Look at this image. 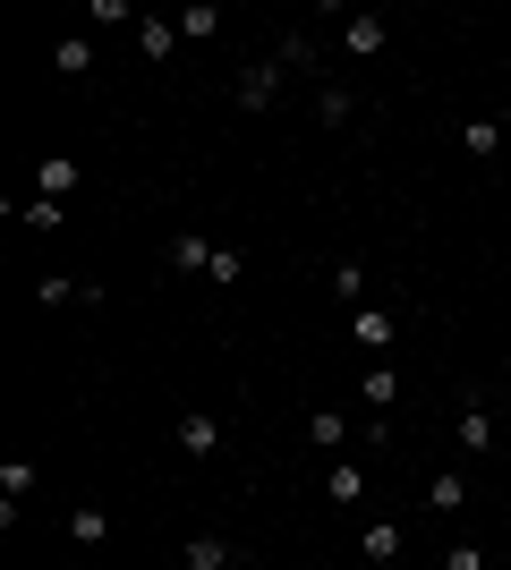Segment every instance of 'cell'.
Wrapping results in <instances>:
<instances>
[{
  "label": "cell",
  "mask_w": 511,
  "mask_h": 570,
  "mask_svg": "<svg viewBox=\"0 0 511 570\" xmlns=\"http://www.w3.org/2000/svg\"><path fill=\"white\" fill-rule=\"evenodd\" d=\"M282 86H291V77L273 69V51H265V60H247V69H239V86H230V102H239L247 119H265L273 102H282Z\"/></svg>",
  "instance_id": "6da1fadb"
},
{
  "label": "cell",
  "mask_w": 511,
  "mask_h": 570,
  "mask_svg": "<svg viewBox=\"0 0 511 570\" xmlns=\"http://www.w3.org/2000/svg\"><path fill=\"white\" fill-rule=\"evenodd\" d=\"M452 443H461L469 469H478V460H494V443H503V434H494V409H487V401H461V417H452Z\"/></svg>",
  "instance_id": "7a4b0ae2"
},
{
  "label": "cell",
  "mask_w": 511,
  "mask_h": 570,
  "mask_svg": "<svg viewBox=\"0 0 511 570\" xmlns=\"http://www.w3.org/2000/svg\"><path fill=\"white\" fill-rule=\"evenodd\" d=\"M350 333H358V357H392V341H401V315L366 298V307H350Z\"/></svg>",
  "instance_id": "3957f363"
},
{
  "label": "cell",
  "mask_w": 511,
  "mask_h": 570,
  "mask_svg": "<svg viewBox=\"0 0 511 570\" xmlns=\"http://www.w3.org/2000/svg\"><path fill=\"white\" fill-rule=\"evenodd\" d=\"M170 443H179V460H214L222 452V417L214 409H188V417L170 426Z\"/></svg>",
  "instance_id": "277c9868"
},
{
  "label": "cell",
  "mask_w": 511,
  "mask_h": 570,
  "mask_svg": "<svg viewBox=\"0 0 511 570\" xmlns=\"http://www.w3.org/2000/svg\"><path fill=\"white\" fill-rule=\"evenodd\" d=\"M179 570H239V546L222 528H196L188 546H179Z\"/></svg>",
  "instance_id": "5b68a950"
},
{
  "label": "cell",
  "mask_w": 511,
  "mask_h": 570,
  "mask_svg": "<svg viewBox=\"0 0 511 570\" xmlns=\"http://www.w3.org/2000/svg\"><path fill=\"white\" fill-rule=\"evenodd\" d=\"M384 43H392V26L375 18V9H358V18H341V51H350V60H375Z\"/></svg>",
  "instance_id": "8992f818"
},
{
  "label": "cell",
  "mask_w": 511,
  "mask_h": 570,
  "mask_svg": "<svg viewBox=\"0 0 511 570\" xmlns=\"http://www.w3.org/2000/svg\"><path fill=\"white\" fill-rule=\"evenodd\" d=\"M358 401H366V409H375V417H384V409H392V401H401V375H392L384 357H366V366H358Z\"/></svg>",
  "instance_id": "52a82bcc"
},
{
  "label": "cell",
  "mask_w": 511,
  "mask_h": 570,
  "mask_svg": "<svg viewBox=\"0 0 511 570\" xmlns=\"http://www.w3.org/2000/svg\"><path fill=\"white\" fill-rule=\"evenodd\" d=\"M128 43L146 51V60H170V51H179V18H154V9H146V18H137V35H128Z\"/></svg>",
  "instance_id": "ba28073f"
},
{
  "label": "cell",
  "mask_w": 511,
  "mask_h": 570,
  "mask_svg": "<svg viewBox=\"0 0 511 570\" xmlns=\"http://www.w3.org/2000/svg\"><path fill=\"white\" fill-rule=\"evenodd\" d=\"M69 546H86V553L111 546V511H102V502H77L69 511Z\"/></svg>",
  "instance_id": "9c48e42d"
},
{
  "label": "cell",
  "mask_w": 511,
  "mask_h": 570,
  "mask_svg": "<svg viewBox=\"0 0 511 570\" xmlns=\"http://www.w3.org/2000/svg\"><path fill=\"white\" fill-rule=\"evenodd\" d=\"M307 443H316V452H350V443H358V434H350V417H341V409H316V417H307Z\"/></svg>",
  "instance_id": "30bf717a"
},
{
  "label": "cell",
  "mask_w": 511,
  "mask_h": 570,
  "mask_svg": "<svg viewBox=\"0 0 511 570\" xmlns=\"http://www.w3.org/2000/svg\"><path fill=\"white\" fill-rule=\"evenodd\" d=\"M426 511H469V469H435L426 476Z\"/></svg>",
  "instance_id": "8fae6325"
},
{
  "label": "cell",
  "mask_w": 511,
  "mask_h": 570,
  "mask_svg": "<svg viewBox=\"0 0 511 570\" xmlns=\"http://www.w3.org/2000/svg\"><path fill=\"white\" fill-rule=\"evenodd\" d=\"M273 69H282V77H316V43H307V35L291 26V35L273 43Z\"/></svg>",
  "instance_id": "7c38bea8"
},
{
  "label": "cell",
  "mask_w": 511,
  "mask_h": 570,
  "mask_svg": "<svg viewBox=\"0 0 511 570\" xmlns=\"http://www.w3.org/2000/svg\"><path fill=\"white\" fill-rule=\"evenodd\" d=\"M358 553H366V562H401V520H366L358 528Z\"/></svg>",
  "instance_id": "4fadbf2b"
},
{
  "label": "cell",
  "mask_w": 511,
  "mask_h": 570,
  "mask_svg": "<svg viewBox=\"0 0 511 570\" xmlns=\"http://www.w3.org/2000/svg\"><path fill=\"white\" fill-rule=\"evenodd\" d=\"M324 494H333V502H366V469H358L350 452H341L333 469H324Z\"/></svg>",
  "instance_id": "5bb4252c"
},
{
  "label": "cell",
  "mask_w": 511,
  "mask_h": 570,
  "mask_svg": "<svg viewBox=\"0 0 511 570\" xmlns=\"http://www.w3.org/2000/svg\"><path fill=\"white\" fill-rule=\"evenodd\" d=\"M51 69H60V77H95V35H60Z\"/></svg>",
  "instance_id": "9a60e30c"
},
{
  "label": "cell",
  "mask_w": 511,
  "mask_h": 570,
  "mask_svg": "<svg viewBox=\"0 0 511 570\" xmlns=\"http://www.w3.org/2000/svg\"><path fill=\"white\" fill-rule=\"evenodd\" d=\"M205 264H214V238H205V230H179V238H170V273H205Z\"/></svg>",
  "instance_id": "2e32d148"
},
{
  "label": "cell",
  "mask_w": 511,
  "mask_h": 570,
  "mask_svg": "<svg viewBox=\"0 0 511 570\" xmlns=\"http://www.w3.org/2000/svg\"><path fill=\"white\" fill-rule=\"evenodd\" d=\"M77 179H86L77 163H35V196H60V205H69V196H77Z\"/></svg>",
  "instance_id": "e0dca14e"
},
{
  "label": "cell",
  "mask_w": 511,
  "mask_h": 570,
  "mask_svg": "<svg viewBox=\"0 0 511 570\" xmlns=\"http://www.w3.org/2000/svg\"><path fill=\"white\" fill-rule=\"evenodd\" d=\"M35 307H86V282H69V273H43V282H35Z\"/></svg>",
  "instance_id": "ac0fdd59"
},
{
  "label": "cell",
  "mask_w": 511,
  "mask_h": 570,
  "mask_svg": "<svg viewBox=\"0 0 511 570\" xmlns=\"http://www.w3.org/2000/svg\"><path fill=\"white\" fill-rule=\"evenodd\" d=\"M35 485H43V469H35V460H0V502H26Z\"/></svg>",
  "instance_id": "d6986e66"
},
{
  "label": "cell",
  "mask_w": 511,
  "mask_h": 570,
  "mask_svg": "<svg viewBox=\"0 0 511 570\" xmlns=\"http://www.w3.org/2000/svg\"><path fill=\"white\" fill-rule=\"evenodd\" d=\"M350 111H358L350 86H316V119H324V128H350Z\"/></svg>",
  "instance_id": "ffe728a7"
},
{
  "label": "cell",
  "mask_w": 511,
  "mask_h": 570,
  "mask_svg": "<svg viewBox=\"0 0 511 570\" xmlns=\"http://www.w3.org/2000/svg\"><path fill=\"white\" fill-rule=\"evenodd\" d=\"M214 35H222V9H205V0L179 9V43H214Z\"/></svg>",
  "instance_id": "44dd1931"
},
{
  "label": "cell",
  "mask_w": 511,
  "mask_h": 570,
  "mask_svg": "<svg viewBox=\"0 0 511 570\" xmlns=\"http://www.w3.org/2000/svg\"><path fill=\"white\" fill-rule=\"evenodd\" d=\"M205 282H214V289H239V282H247V256H239V247H214V264H205Z\"/></svg>",
  "instance_id": "7402d4cb"
},
{
  "label": "cell",
  "mask_w": 511,
  "mask_h": 570,
  "mask_svg": "<svg viewBox=\"0 0 511 570\" xmlns=\"http://www.w3.org/2000/svg\"><path fill=\"white\" fill-rule=\"evenodd\" d=\"M18 222H26V230H60V196H26Z\"/></svg>",
  "instance_id": "603a6c76"
},
{
  "label": "cell",
  "mask_w": 511,
  "mask_h": 570,
  "mask_svg": "<svg viewBox=\"0 0 511 570\" xmlns=\"http://www.w3.org/2000/svg\"><path fill=\"white\" fill-rule=\"evenodd\" d=\"M95 26H128V35H137V9H128V0H95V9H86V35H95Z\"/></svg>",
  "instance_id": "cb8c5ba5"
},
{
  "label": "cell",
  "mask_w": 511,
  "mask_h": 570,
  "mask_svg": "<svg viewBox=\"0 0 511 570\" xmlns=\"http://www.w3.org/2000/svg\"><path fill=\"white\" fill-rule=\"evenodd\" d=\"M333 289L350 298V307H366V273H358V256H341V264H333Z\"/></svg>",
  "instance_id": "d4e9b609"
},
{
  "label": "cell",
  "mask_w": 511,
  "mask_h": 570,
  "mask_svg": "<svg viewBox=\"0 0 511 570\" xmlns=\"http://www.w3.org/2000/svg\"><path fill=\"white\" fill-rule=\"evenodd\" d=\"M435 570H487V546H469V537H461V546L435 553Z\"/></svg>",
  "instance_id": "484cf974"
},
{
  "label": "cell",
  "mask_w": 511,
  "mask_h": 570,
  "mask_svg": "<svg viewBox=\"0 0 511 570\" xmlns=\"http://www.w3.org/2000/svg\"><path fill=\"white\" fill-rule=\"evenodd\" d=\"M461 145H469V154H494V145H503V119H469Z\"/></svg>",
  "instance_id": "4316f807"
},
{
  "label": "cell",
  "mask_w": 511,
  "mask_h": 570,
  "mask_svg": "<svg viewBox=\"0 0 511 570\" xmlns=\"http://www.w3.org/2000/svg\"><path fill=\"white\" fill-rule=\"evenodd\" d=\"M503 137H511V102H503Z\"/></svg>",
  "instance_id": "83f0119b"
}]
</instances>
